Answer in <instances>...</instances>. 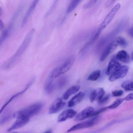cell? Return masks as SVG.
Returning <instances> with one entry per match:
<instances>
[{"mask_svg": "<svg viewBox=\"0 0 133 133\" xmlns=\"http://www.w3.org/2000/svg\"><path fill=\"white\" fill-rule=\"evenodd\" d=\"M35 31L33 28L25 37L23 41L15 54L4 64L5 68L9 69L15 65L16 62L22 55L27 48L32 39Z\"/></svg>", "mask_w": 133, "mask_h": 133, "instance_id": "obj_1", "label": "cell"}, {"mask_svg": "<svg viewBox=\"0 0 133 133\" xmlns=\"http://www.w3.org/2000/svg\"><path fill=\"white\" fill-rule=\"evenodd\" d=\"M43 103L38 102L30 105L21 109L17 112V117L22 116L30 118L38 114L43 107Z\"/></svg>", "mask_w": 133, "mask_h": 133, "instance_id": "obj_2", "label": "cell"}, {"mask_svg": "<svg viewBox=\"0 0 133 133\" xmlns=\"http://www.w3.org/2000/svg\"><path fill=\"white\" fill-rule=\"evenodd\" d=\"M99 116L94 117L92 119L78 123L69 129L67 132H70L77 130L87 128L93 126L99 120Z\"/></svg>", "mask_w": 133, "mask_h": 133, "instance_id": "obj_3", "label": "cell"}, {"mask_svg": "<svg viewBox=\"0 0 133 133\" xmlns=\"http://www.w3.org/2000/svg\"><path fill=\"white\" fill-rule=\"evenodd\" d=\"M121 7V4L118 3L111 9L99 27L100 29L102 30L107 26L118 11Z\"/></svg>", "mask_w": 133, "mask_h": 133, "instance_id": "obj_4", "label": "cell"}, {"mask_svg": "<svg viewBox=\"0 0 133 133\" xmlns=\"http://www.w3.org/2000/svg\"><path fill=\"white\" fill-rule=\"evenodd\" d=\"M129 69V67L127 66H121L110 76L109 80L112 82L118 79L124 77L127 74Z\"/></svg>", "mask_w": 133, "mask_h": 133, "instance_id": "obj_5", "label": "cell"}, {"mask_svg": "<svg viewBox=\"0 0 133 133\" xmlns=\"http://www.w3.org/2000/svg\"><path fill=\"white\" fill-rule=\"evenodd\" d=\"M65 103L60 98H57L52 103L49 109V113L54 114L57 112L64 106Z\"/></svg>", "mask_w": 133, "mask_h": 133, "instance_id": "obj_6", "label": "cell"}, {"mask_svg": "<svg viewBox=\"0 0 133 133\" xmlns=\"http://www.w3.org/2000/svg\"><path fill=\"white\" fill-rule=\"evenodd\" d=\"M17 118L14 124L8 130L10 132L13 130L20 128L26 124L30 118L22 116H17Z\"/></svg>", "mask_w": 133, "mask_h": 133, "instance_id": "obj_7", "label": "cell"}, {"mask_svg": "<svg viewBox=\"0 0 133 133\" xmlns=\"http://www.w3.org/2000/svg\"><path fill=\"white\" fill-rule=\"evenodd\" d=\"M105 94V91L102 88H100L95 89L91 93L90 96V102L93 103L96 100L98 101L104 96Z\"/></svg>", "mask_w": 133, "mask_h": 133, "instance_id": "obj_8", "label": "cell"}, {"mask_svg": "<svg viewBox=\"0 0 133 133\" xmlns=\"http://www.w3.org/2000/svg\"><path fill=\"white\" fill-rule=\"evenodd\" d=\"M121 64L114 58L109 61L105 72L106 74L110 76L121 66Z\"/></svg>", "mask_w": 133, "mask_h": 133, "instance_id": "obj_9", "label": "cell"}, {"mask_svg": "<svg viewBox=\"0 0 133 133\" xmlns=\"http://www.w3.org/2000/svg\"><path fill=\"white\" fill-rule=\"evenodd\" d=\"M77 112L73 109H70L65 110L58 116L57 121L59 122L64 121L68 118H71L75 116Z\"/></svg>", "mask_w": 133, "mask_h": 133, "instance_id": "obj_10", "label": "cell"}, {"mask_svg": "<svg viewBox=\"0 0 133 133\" xmlns=\"http://www.w3.org/2000/svg\"><path fill=\"white\" fill-rule=\"evenodd\" d=\"M74 57L71 56L69 57L62 65L59 66L62 74L69 71L72 67L74 61Z\"/></svg>", "mask_w": 133, "mask_h": 133, "instance_id": "obj_11", "label": "cell"}, {"mask_svg": "<svg viewBox=\"0 0 133 133\" xmlns=\"http://www.w3.org/2000/svg\"><path fill=\"white\" fill-rule=\"evenodd\" d=\"M94 110V109L92 107H87L77 115L75 119V121H78L85 119L89 117Z\"/></svg>", "mask_w": 133, "mask_h": 133, "instance_id": "obj_12", "label": "cell"}, {"mask_svg": "<svg viewBox=\"0 0 133 133\" xmlns=\"http://www.w3.org/2000/svg\"><path fill=\"white\" fill-rule=\"evenodd\" d=\"M34 80V79H33L30 81L27 84L25 87L22 91L18 92L14 95L11 97L5 103L3 106L2 107V109L0 110V113L3 110V109L5 107L11 102L12 101L17 97L20 95L24 93L30 87L31 85L32 84Z\"/></svg>", "mask_w": 133, "mask_h": 133, "instance_id": "obj_13", "label": "cell"}, {"mask_svg": "<svg viewBox=\"0 0 133 133\" xmlns=\"http://www.w3.org/2000/svg\"><path fill=\"white\" fill-rule=\"evenodd\" d=\"M38 1V0H34L33 1L25 14L22 20L21 24L22 27H23L26 24L29 17L36 6Z\"/></svg>", "mask_w": 133, "mask_h": 133, "instance_id": "obj_14", "label": "cell"}, {"mask_svg": "<svg viewBox=\"0 0 133 133\" xmlns=\"http://www.w3.org/2000/svg\"><path fill=\"white\" fill-rule=\"evenodd\" d=\"M84 92H80L76 94L69 101L68 106L69 107L74 106L80 102L83 99L85 96Z\"/></svg>", "mask_w": 133, "mask_h": 133, "instance_id": "obj_15", "label": "cell"}, {"mask_svg": "<svg viewBox=\"0 0 133 133\" xmlns=\"http://www.w3.org/2000/svg\"><path fill=\"white\" fill-rule=\"evenodd\" d=\"M113 44L110 43L105 49L101 56L100 60L101 62L104 61L110 54L113 52L116 49Z\"/></svg>", "mask_w": 133, "mask_h": 133, "instance_id": "obj_16", "label": "cell"}, {"mask_svg": "<svg viewBox=\"0 0 133 133\" xmlns=\"http://www.w3.org/2000/svg\"><path fill=\"white\" fill-rule=\"evenodd\" d=\"M80 88V86L78 85H75L71 87L63 94V98L65 100L67 99L71 95L77 92Z\"/></svg>", "mask_w": 133, "mask_h": 133, "instance_id": "obj_17", "label": "cell"}, {"mask_svg": "<svg viewBox=\"0 0 133 133\" xmlns=\"http://www.w3.org/2000/svg\"><path fill=\"white\" fill-rule=\"evenodd\" d=\"M116 58L119 61L125 63H128L130 61L129 55L125 50H121L117 53Z\"/></svg>", "mask_w": 133, "mask_h": 133, "instance_id": "obj_18", "label": "cell"}, {"mask_svg": "<svg viewBox=\"0 0 133 133\" xmlns=\"http://www.w3.org/2000/svg\"><path fill=\"white\" fill-rule=\"evenodd\" d=\"M102 30L99 28L95 33V34L90 40L86 43L81 49V51L82 52L87 49L89 46L94 43L98 38Z\"/></svg>", "mask_w": 133, "mask_h": 133, "instance_id": "obj_19", "label": "cell"}, {"mask_svg": "<svg viewBox=\"0 0 133 133\" xmlns=\"http://www.w3.org/2000/svg\"><path fill=\"white\" fill-rule=\"evenodd\" d=\"M66 78L64 77H62L59 78L55 82L53 83L54 89L56 88L60 89L63 87L66 84Z\"/></svg>", "mask_w": 133, "mask_h": 133, "instance_id": "obj_20", "label": "cell"}, {"mask_svg": "<svg viewBox=\"0 0 133 133\" xmlns=\"http://www.w3.org/2000/svg\"><path fill=\"white\" fill-rule=\"evenodd\" d=\"M121 87L126 91H133V81L127 80L124 81L122 84Z\"/></svg>", "mask_w": 133, "mask_h": 133, "instance_id": "obj_21", "label": "cell"}, {"mask_svg": "<svg viewBox=\"0 0 133 133\" xmlns=\"http://www.w3.org/2000/svg\"><path fill=\"white\" fill-rule=\"evenodd\" d=\"M101 71L96 70L92 72L89 76L87 79L89 81H94L97 80L100 76Z\"/></svg>", "mask_w": 133, "mask_h": 133, "instance_id": "obj_22", "label": "cell"}, {"mask_svg": "<svg viewBox=\"0 0 133 133\" xmlns=\"http://www.w3.org/2000/svg\"><path fill=\"white\" fill-rule=\"evenodd\" d=\"M81 1V0H73L70 4L66 10V12L69 14L73 11Z\"/></svg>", "mask_w": 133, "mask_h": 133, "instance_id": "obj_23", "label": "cell"}, {"mask_svg": "<svg viewBox=\"0 0 133 133\" xmlns=\"http://www.w3.org/2000/svg\"><path fill=\"white\" fill-rule=\"evenodd\" d=\"M23 6L22 5L21 6L13 16L11 19L10 23L8 27L10 29L11 28L14 23L22 11L23 8Z\"/></svg>", "mask_w": 133, "mask_h": 133, "instance_id": "obj_24", "label": "cell"}, {"mask_svg": "<svg viewBox=\"0 0 133 133\" xmlns=\"http://www.w3.org/2000/svg\"><path fill=\"white\" fill-rule=\"evenodd\" d=\"M115 40L119 45L125 47L127 44V42L126 39L122 36H118Z\"/></svg>", "mask_w": 133, "mask_h": 133, "instance_id": "obj_25", "label": "cell"}, {"mask_svg": "<svg viewBox=\"0 0 133 133\" xmlns=\"http://www.w3.org/2000/svg\"><path fill=\"white\" fill-rule=\"evenodd\" d=\"M124 101V98H119L117 99L111 105L107 107L108 109L115 108L120 105Z\"/></svg>", "mask_w": 133, "mask_h": 133, "instance_id": "obj_26", "label": "cell"}, {"mask_svg": "<svg viewBox=\"0 0 133 133\" xmlns=\"http://www.w3.org/2000/svg\"><path fill=\"white\" fill-rule=\"evenodd\" d=\"M108 109L107 107L102 108L95 110H94L89 116V117H95L105 111Z\"/></svg>", "mask_w": 133, "mask_h": 133, "instance_id": "obj_27", "label": "cell"}, {"mask_svg": "<svg viewBox=\"0 0 133 133\" xmlns=\"http://www.w3.org/2000/svg\"><path fill=\"white\" fill-rule=\"evenodd\" d=\"M10 31L8 29H5L3 32L0 40V45H1L8 37Z\"/></svg>", "mask_w": 133, "mask_h": 133, "instance_id": "obj_28", "label": "cell"}, {"mask_svg": "<svg viewBox=\"0 0 133 133\" xmlns=\"http://www.w3.org/2000/svg\"><path fill=\"white\" fill-rule=\"evenodd\" d=\"M110 97V94H108L104 96L100 100L98 101L99 105H101L107 103Z\"/></svg>", "mask_w": 133, "mask_h": 133, "instance_id": "obj_29", "label": "cell"}, {"mask_svg": "<svg viewBox=\"0 0 133 133\" xmlns=\"http://www.w3.org/2000/svg\"><path fill=\"white\" fill-rule=\"evenodd\" d=\"M97 0H90L85 4L83 6V8L87 9L90 8L95 4L97 2Z\"/></svg>", "mask_w": 133, "mask_h": 133, "instance_id": "obj_30", "label": "cell"}, {"mask_svg": "<svg viewBox=\"0 0 133 133\" xmlns=\"http://www.w3.org/2000/svg\"><path fill=\"white\" fill-rule=\"evenodd\" d=\"M57 1H55L53 3L50 8L49 9L48 11L46 13L45 15V17H47L49 16L52 12L56 6L57 3Z\"/></svg>", "mask_w": 133, "mask_h": 133, "instance_id": "obj_31", "label": "cell"}, {"mask_svg": "<svg viewBox=\"0 0 133 133\" xmlns=\"http://www.w3.org/2000/svg\"><path fill=\"white\" fill-rule=\"evenodd\" d=\"M124 92L122 90H115L112 92V96L114 97H118L121 96L123 94Z\"/></svg>", "mask_w": 133, "mask_h": 133, "instance_id": "obj_32", "label": "cell"}, {"mask_svg": "<svg viewBox=\"0 0 133 133\" xmlns=\"http://www.w3.org/2000/svg\"><path fill=\"white\" fill-rule=\"evenodd\" d=\"M123 98L124 101H130L133 99V93L129 94Z\"/></svg>", "mask_w": 133, "mask_h": 133, "instance_id": "obj_33", "label": "cell"}, {"mask_svg": "<svg viewBox=\"0 0 133 133\" xmlns=\"http://www.w3.org/2000/svg\"><path fill=\"white\" fill-rule=\"evenodd\" d=\"M128 33L131 37L133 38V27L130 28L129 29Z\"/></svg>", "mask_w": 133, "mask_h": 133, "instance_id": "obj_34", "label": "cell"}, {"mask_svg": "<svg viewBox=\"0 0 133 133\" xmlns=\"http://www.w3.org/2000/svg\"><path fill=\"white\" fill-rule=\"evenodd\" d=\"M115 2V1H108L106 3L105 6L107 7L109 6L111 4L114 2Z\"/></svg>", "mask_w": 133, "mask_h": 133, "instance_id": "obj_35", "label": "cell"}, {"mask_svg": "<svg viewBox=\"0 0 133 133\" xmlns=\"http://www.w3.org/2000/svg\"><path fill=\"white\" fill-rule=\"evenodd\" d=\"M0 28L1 29H3L4 28V24L3 22L1 20H0Z\"/></svg>", "mask_w": 133, "mask_h": 133, "instance_id": "obj_36", "label": "cell"}, {"mask_svg": "<svg viewBox=\"0 0 133 133\" xmlns=\"http://www.w3.org/2000/svg\"><path fill=\"white\" fill-rule=\"evenodd\" d=\"M43 133H52V131L51 130H49Z\"/></svg>", "mask_w": 133, "mask_h": 133, "instance_id": "obj_37", "label": "cell"}, {"mask_svg": "<svg viewBox=\"0 0 133 133\" xmlns=\"http://www.w3.org/2000/svg\"><path fill=\"white\" fill-rule=\"evenodd\" d=\"M131 60L132 61L133 60V51L131 53Z\"/></svg>", "mask_w": 133, "mask_h": 133, "instance_id": "obj_38", "label": "cell"}, {"mask_svg": "<svg viewBox=\"0 0 133 133\" xmlns=\"http://www.w3.org/2000/svg\"><path fill=\"white\" fill-rule=\"evenodd\" d=\"M12 133H18V132H12Z\"/></svg>", "mask_w": 133, "mask_h": 133, "instance_id": "obj_39", "label": "cell"}]
</instances>
